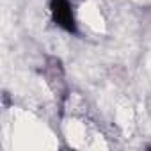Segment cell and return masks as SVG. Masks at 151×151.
<instances>
[{
    "label": "cell",
    "instance_id": "6da1fadb",
    "mask_svg": "<svg viewBox=\"0 0 151 151\" xmlns=\"http://www.w3.org/2000/svg\"><path fill=\"white\" fill-rule=\"evenodd\" d=\"M50 14L52 20L57 27H60L62 30L75 34L77 32V20H75V13H73V6L69 0H50Z\"/></svg>",
    "mask_w": 151,
    "mask_h": 151
}]
</instances>
